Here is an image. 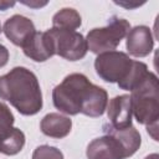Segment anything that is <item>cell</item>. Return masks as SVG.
I'll return each instance as SVG.
<instances>
[{
	"instance_id": "1",
	"label": "cell",
	"mask_w": 159,
	"mask_h": 159,
	"mask_svg": "<svg viewBox=\"0 0 159 159\" xmlns=\"http://www.w3.org/2000/svg\"><path fill=\"white\" fill-rule=\"evenodd\" d=\"M52 102L60 112L96 118L107 109L108 93L104 88L93 84L83 73H71L52 91Z\"/></svg>"
},
{
	"instance_id": "2",
	"label": "cell",
	"mask_w": 159,
	"mask_h": 159,
	"mask_svg": "<svg viewBox=\"0 0 159 159\" xmlns=\"http://www.w3.org/2000/svg\"><path fill=\"white\" fill-rule=\"evenodd\" d=\"M0 98L22 116H35L42 109V92L36 75L17 66L0 76Z\"/></svg>"
},
{
	"instance_id": "3",
	"label": "cell",
	"mask_w": 159,
	"mask_h": 159,
	"mask_svg": "<svg viewBox=\"0 0 159 159\" xmlns=\"http://www.w3.org/2000/svg\"><path fill=\"white\" fill-rule=\"evenodd\" d=\"M130 104L132 113L137 122L147 127V132L158 140V119H159V89L158 77L150 72L132 91Z\"/></svg>"
},
{
	"instance_id": "4",
	"label": "cell",
	"mask_w": 159,
	"mask_h": 159,
	"mask_svg": "<svg viewBox=\"0 0 159 159\" xmlns=\"http://www.w3.org/2000/svg\"><path fill=\"white\" fill-rule=\"evenodd\" d=\"M129 30L130 24L125 19L112 16L104 27H96L88 31L86 36L87 48L96 55L114 51Z\"/></svg>"
},
{
	"instance_id": "5",
	"label": "cell",
	"mask_w": 159,
	"mask_h": 159,
	"mask_svg": "<svg viewBox=\"0 0 159 159\" xmlns=\"http://www.w3.org/2000/svg\"><path fill=\"white\" fill-rule=\"evenodd\" d=\"M133 62L125 52L114 50L99 53L94 60V70L104 82L119 83L129 75Z\"/></svg>"
},
{
	"instance_id": "6",
	"label": "cell",
	"mask_w": 159,
	"mask_h": 159,
	"mask_svg": "<svg viewBox=\"0 0 159 159\" xmlns=\"http://www.w3.org/2000/svg\"><path fill=\"white\" fill-rule=\"evenodd\" d=\"M46 32L51 39L55 55L68 61H78L86 56L88 48L82 34L56 27H51Z\"/></svg>"
},
{
	"instance_id": "7",
	"label": "cell",
	"mask_w": 159,
	"mask_h": 159,
	"mask_svg": "<svg viewBox=\"0 0 159 159\" xmlns=\"http://www.w3.org/2000/svg\"><path fill=\"white\" fill-rule=\"evenodd\" d=\"M14 122L10 108L0 102V153L5 155H16L25 145V134L21 129L12 127Z\"/></svg>"
},
{
	"instance_id": "8",
	"label": "cell",
	"mask_w": 159,
	"mask_h": 159,
	"mask_svg": "<svg viewBox=\"0 0 159 159\" xmlns=\"http://www.w3.org/2000/svg\"><path fill=\"white\" fill-rule=\"evenodd\" d=\"M86 155L87 159H125L130 157L123 143L108 132L89 142Z\"/></svg>"
},
{
	"instance_id": "9",
	"label": "cell",
	"mask_w": 159,
	"mask_h": 159,
	"mask_svg": "<svg viewBox=\"0 0 159 159\" xmlns=\"http://www.w3.org/2000/svg\"><path fill=\"white\" fill-rule=\"evenodd\" d=\"M2 31L5 36L15 46H19L22 48L35 35L36 29L32 20H30L26 16L16 14L5 21Z\"/></svg>"
},
{
	"instance_id": "10",
	"label": "cell",
	"mask_w": 159,
	"mask_h": 159,
	"mask_svg": "<svg viewBox=\"0 0 159 159\" xmlns=\"http://www.w3.org/2000/svg\"><path fill=\"white\" fill-rule=\"evenodd\" d=\"M125 37V47L129 55L134 57H145L153 51L154 37L152 35V30L148 26H135L128 31Z\"/></svg>"
},
{
	"instance_id": "11",
	"label": "cell",
	"mask_w": 159,
	"mask_h": 159,
	"mask_svg": "<svg viewBox=\"0 0 159 159\" xmlns=\"http://www.w3.org/2000/svg\"><path fill=\"white\" fill-rule=\"evenodd\" d=\"M132 104L129 94L116 96L107 104V116L111 127L114 129H127L132 127Z\"/></svg>"
},
{
	"instance_id": "12",
	"label": "cell",
	"mask_w": 159,
	"mask_h": 159,
	"mask_svg": "<svg viewBox=\"0 0 159 159\" xmlns=\"http://www.w3.org/2000/svg\"><path fill=\"white\" fill-rule=\"evenodd\" d=\"M25 56L35 62H45L55 55L51 39L46 31H36L31 40L22 47Z\"/></svg>"
},
{
	"instance_id": "13",
	"label": "cell",
	"mask_w": 159,
	"mask_h": 159,
	"mask_svg": "<svg viewBox=\"0 0 159 159\" xmlns=\"http://www.w3.org/2000/svg\"><path fill=\"white\" fill-rule=\"evenodd\" d=\"M40 129L50 138L61 139L70 134L72 129V120L60 113H48L41 119Z\"/></svg>"
},
{
	"instance_id": "14",
	"label": "cell",
	"mask_w": 159,
	"mask_h": 159,
	"mask_svg": "<svg viewBox=\"0 0 159 159\" xmlns=\"http://www.w3.org/2000/svg\"><path fill=\"white\" fill-rule=\"evenodd\" d=\"M82 25L81 15L77 10L72 7H63L60 11H57L52 17V27L62 29V30H70L76 31Z\"/></svg>"
},
{
	"instance_id": "15",
	"label": "cell",
	"mask_w": 159,
	"mask_h": 159,
	"mask_svg": "<svg viewBox=\"0 0 159 159\" xmlns=\"http://www.w3.org/2000/svg\"><path fill=\"white\" fill-rule=\"evenodd\" d=\"M148 73H149V70H148V66L144 62H142V61H134L129 75L125 77V80H123L122 82L118 83V87L120 89L130 91L132 92L147 77Z\"/></svg>"
},
{
	"instance_id": "16",
	"label": "cell",
	"mask_w": 159,
	"mask_h": 159,
	"mask_svg": "<svg viewBox=\"0 0 159 159\" xmlns=\"http://www.w3.org/2000/svg\"><path fill=\"white\" fill-rule=\"evenodd\" d=\"M31 159H63V153L56 147L43 144L34 150Z\"/></svg>"
},
{
	"instance_id": "17",
	"label": "cell",
	"mask_w": 159,
	"mask_h": 159,
	"mask_svg": "<svg viewBox=\"0 0 159 159\" xmlns=\"http://www.w3.org/2000/svg\"><path fill=\"white\" fill-rule=\"evenodd\" d=\"M9 56H10V55H9V50H7L4 45L0 43V68L4 67V66L7 63Z\"/></svg>"
},
{
	"instance_id": "18",
	"label": "cell",
	"mask_w": 159,
	"mask_h": 159,
	"mask_svg": "<svg viewBox=\"0 0 159 159\" xmlns=\"http://www.w3.org/2000/svg\"><path fill=\"white\" fill-rule=\"evenodd\" d=\"M24 5H26V6H30V7H34V9H40V7H42V6H45V5H47V1H25V0H22L21 1Z\"/></svg>"
},
{
	"instance_id": "19",
	"label": "cell",
	"mask_w": 159,
	"mask_h": 159,
	"mask_svg": "<svg viewBox=\"0 0 159 159\" xmlns=\"http://www.w3.org/2000/svg\"><path fill=\"white\" fill-rule=\"evenodd\" d=\"M117 5H119V6H123V7H125V9H134V7H138V6H140V5H143L144 2H125V1H114Z\"/></svg>"
},
{
	"instance_id": "20",
	"label": "cell",
	"mask_w": 159,
	"mask_h": 159,
	"mask_svg": "<svg viewBox=\"0 0 159 159\" xmlns=\"http://www.w3.org/2000/svg\"><path fill=\"white\" fill-rule=\"evenodd\" d=\"M15 5V1H6V0H0V10L5 11L9 7H12Z\"/></svg>"
},
{
	"instance_id": "21",
	"label": "cell",
	"mask_w": 159,
	"mask_h": 159,
	"mask_svg": "<svg viewBox=\"0 0 159 159\" xmlns=\"http://www.w3.org/2000/svg\"><path fill=\"white\" fill-rule=\"evenodd\" d=\"M144 159H159V155H158L157 153H153V154H149V155H147Z\"/></svg>"
},
{
	"instance_id": "22",
	"label": "cell",
	"mask_w": 159,
	"mask_h": 159,
	"mask_svg": "<svg viewBox=\"0 0 159 159\" xmlns=\"http://www.w3.org/2000/svg\"><path fill=\"white\" fill-rule=\"evenodd\" d=\"M1 31H2V27H1V24H0V34H1Z\"/></svg>"
}]
</instances>
